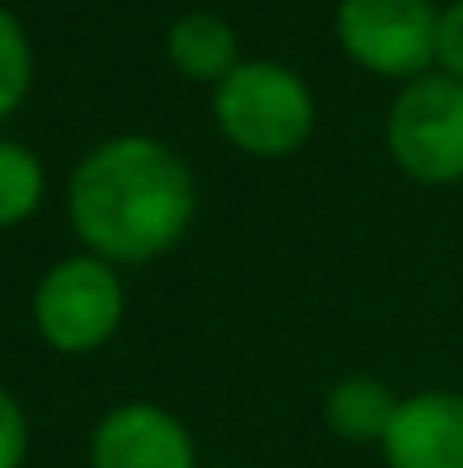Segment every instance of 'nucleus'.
Instances as JSON below:
<instances>
[{
  "mask_svg": "<svg viewBox=\"0 0 463 468\" xmlns=\"http://www.w3.org/2000/svg\"><path fill=\"white\" fill-rule=\"evenodd\" d=\"M27 446H32L27 414H23V405L0 387V468H23Z\"/></svg>",
  "mask_w": 463,
  "mask_h": 468,
  "instance_id": "13",
  "label": "nucleus"
},
{
  "mask_svg": "<svg viewBox=\"0 0 463 468\" xmlns=\"http://www.w3.org/2000/svg\"><path fill=\"white\" fill-rule=\"evenodd\" d=\"M437 14L432 0H341L336 46L354 69L405 87L437 69Z\"/></svg>",
  "mask_w": 463,
  "mask_h": 468,
  "instance_id": "5",
  "label": "nucleus"
},
{
  "mask_svg": "<svg viewBox=\"0 0 463 468\" xmlns=\"http://www.w3.org/2000/svg\"><path fill=\"white\" fill-rule=\"evenodd\" d=\"M214 128L250 159H291L318 133V101L305 73L282 59H241L214 87Z\"/></svg>",
  "mask_w": 463,
  "mask_h": 468,
  "instance_id": "2",
  "label": "nucleus"
},
{
  "mask_svg": "<svg viewBox=\"0 0 463 468\" xmlns=\"http://www.w3.org/2000/svg\"><path fill=\"white\" fill-rule=\"evenodd\" d=\"M400 396L373 373H345L322 396V423L345 446H382Z\"/></svg>",
  "mask_w": 463,
  "mask_h": 468,
  "instance_id": "9",
  "label": "nucleus"
},
{
  "mask_svg": "<svg viewBox=\"0 0 463 468\" xmlns=\"http://www.w3.org/2000/svg\"><path fill=\"white\" fill-rule=\"evenodd\" d=\"M200 209L195 173L168 142L123 133L100 142L68 177V223L87 255L114 269L154 264L182 246Z\"/></svg>",
  "mask_w": 463,
  "mask_h": 468,
  "instance_id": "1",
  "label": "nucleus"
},
{
  "mask_svg": "<svg viewBox=\"0 0 463 468\" xmlns=\"http://www.w3.org/2000/svg\"><path fill=\"white\" fill-rule=\"evenodd\" d=\"M386 155L418 186L463 182V82L423 73L405 82L386 110Z\"/></svg>",
  "mask_w": 463,
  "mask_h": 468,
  "instance_id": "3",
  "label": "nucleus"
},
{
  "mask_svg": "<svg viewBox=\"0 0 463 468\" xmlns=\"http://www.w3.org/2000/svg\"><path fill=\"white\" fill-rule=\"evenodd\" d=\"M46 196V168L18 142H0V228H18Z\"/></svg>",
  "mask_w": 463,
  "mask_h": 468,
  "instance_id": "10",
  "label": "nucleus"
},
{
  "mask_svg": "<svg viewBox=\"0 0 463 468\" xmlns=\"http://www.w3.org/2000/svg\"><path fill=\"white\" fill-rule=\"evenodd\" d=\"M91 468H200L191 428L154 405V400H123L114 405L87 446Z\"/></svg>",
  "mask_w": 463,
  "mask_h": 468,
  "instance_id": "6",
  "label": "nucleus"
},
{
  "mask_svg": "<svg viewBox=\"0 0 463 468\" xmlns=\"http://www.w3.org/2000/svg\"><path fill=\"white\" fill-rule=\"evenodd\" d=\"M123 278L110 260L68 255L59 260L32 296V323L41 341L59 355H91L123 327Z\"/></svg>",
  "mask_w": 463,
  "mask_h": 468,
  "instance_id": "4",
  "label": "nucleus"
},
{
  "mask_svg": "<svg viewBox=\"0 0 463 468\" xmlns=\"http://www.w3.org/2000/svg\"><path fill=\"white\" fill-rule=\"evenodd\" d=\"M386 468H463V391H414L377 446Z\"/></svg>",
  "mask_w": 463,
  "mask_h": 468,
  "instance_id": "7",
  "label": "nucleus"
},
{
  "mask_svg": "<svg viewBox=\"0 0 463 468\" xmlns=\"http://www.w3.org/2000/svg\"><path fill=\"white\" fill-rule=\"evenodd\" d=\"M163 55L177 69V78L214 91L241 64V37H237V27L223 14H214V9H186V14H177L168 23Z\"/></svg>",
  "mask_w": 463,
  "mask_h": 468,
  "instance_id": "8",
  "label": "nucleus"
},
{
  "mask_svg": "<svg viewBox=\"0 0 463 468\" xmlns=\"http://www.w3.org/2000/svg\"><path fill=\"white\" fill-rule=\"evenodd\" d=\"M209 468H241V464H209Z\"/></svg>",
  "mask_w": 463,
  "mask_h": 468,
  "instance_id": "14",
  "label": "nucleus"
},
{
  "mask_svg": "<svg viewBox=\"0 0 463 468\" xmlns=\"http://www.w3.org/2000/svg\"><path fill=\"white\" fill-rule=\"evenodd\" d=\"M437 73L463 82V0H446L437 14Z\"/></svg>",
  "mask_w": 463,
  "mask_h": 468,
  "instance_id": "12",
  "label": "nucleus"
},
{
  "mask_svg": "<svg viewBox=\"0 0 463 468\" xmlns=\"http://www.w3.org/2000/svg\"><path fill=\"white\" fill-rule=\"evenodd\" d=\"M32 87V41L23 23L0 9V119H9Z\"/></svg>",
  "mask_w": 463,
  "mask_h": 468,
  "instance_id": "11",
  "label": "nucleus"
}]
</instances>
